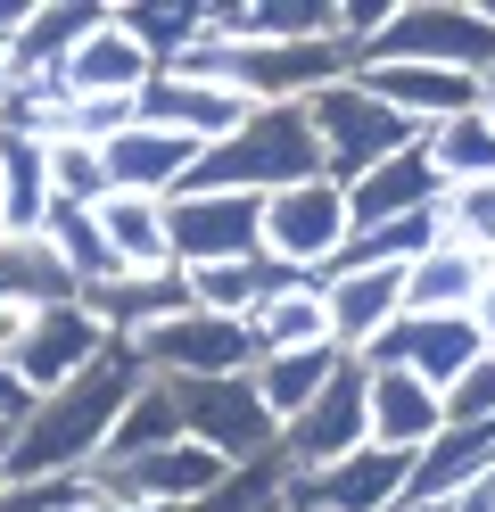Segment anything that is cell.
Masks as SVG:
<instances>
[{
	"label": "cell",
	"mask_w": 495,
	"mask_h": 512,
	"mask_svg": "<svg viewBox=\"0 0 495 512\" xmlns=\"http://www.w3.org/2000/svg\"><path fill=\"white\" fill-rule=\"evenodd\" d=\"M339 364H347L339 347H273V356H264V364L248 372V389H256V405H264V413H273V422L289 430L297 413H306V405L330 389V372H339Z\"/></svg>",
	"instance_id": "obj_24"
},
{
	"label": "cell",
	"mask_w": 495,
	"mask_h": 512,
	"mask_svg": "<svg viewBox=\"0 0 495 512\" xmlns=\"http://www.w3.org/2000/svg\"><path fill=\"white\" fill-rule=\"evenodd\" d=\"M149 83H157V58L132 42L116 17L99 25V34H91L75 58H66V67H58V91H66V100H141Z\"/></svg>",
	"instance_id": "obj_20"
},
{
	"label": "cell",
	"mask_w": 495,
	"mask_h": 512,
	"mask_svg": "<svg viewBox=\"0 0 495 512\" xmlns=\"http://www.w3.org/2000/svg\"><path fill=\"white\" fill-rule=\"evenodd\" d=\"M165 240H174L182 273L240 265V256L264 248V199H248V190H182V199H165Z\"/></svg>",
	"instance_id": "obj_9"
},
{
	"label": "cell",
	"mask_w": 495,
	"mask_h": 512,
	"mask_svg": "<svg viewBox=\"0 0 495 512\" xmlns=\"http://www.w3.org/2000/svg\"><path fill=\"white\" fill-rule=\"evenodd\" d=\"M355 75H363V91H372L388 116H405L413 133L479 108V83L471 75H446V67H355Z\"/></svg>",
	"instance_id": "obj_21"
},
{
	"label": "cell",
	"mask_w": 495,
	"mask_h": 512,
	"mask_svg": "<svg viewBox=\"0 0 495 512\" xmlns=\"http://www.w3.org/2000/svg\"><path fill=\"white\" fill-rule=\"evenodd\" d=\"M0 438H9V422H0Z\"/></svg>",
	"instance_id": "obj_41"
},
{
	"label": "cell",
	"mask_w": 495,
	"mask_h": 512,
	"mask_svg": "<svg viewBox=\"0 0 495 512\" xmlns=\"http://www.w3.org/2000/svg\"><path fill=\"white\" fill-rule=\"evenodd\" d=\"M355 446H372V405H363V364L347 356L339 372H330V389L281 430V463H289L297 479H314V471H330V463H347Z\"/></svg>",
	"instance_id": "obj_10"
},
{
	"label": "cell",
	"mask_w": 495,
	"mask_h": 512,
	"mask_svg": "<svg viewBox=\"0 0 495 512\" xmlns=\"http://www.w3.org/2000/svg\"><path fill=\"white\" fill-rule=\"evenodd\" d=\"M248 91H231L223 75H190V67H157V83L141 91V124H165L198 149H223L231 133L248 124Z\"/></svg>",
	"instance_id": "obj_12"
},
{
	"label": "cell",
	"mask_w": 495,
	"mask_h": 512,
	"mask_svg": "<svg viewBox=\"0 0 495 512\" xmlns=\"http://www.w3.org/2000/svg\"><path fill=\"white\" fill-rule=\"evenodd\" d=\"M42 240H50V256L66 265V281L91 298V290H108L116 281V256H108V232H99V215L91 207H50V223H42Z\"/></svg>",
	"instance_id": "obj_28"
},
{
	"label": "cell",
	"mask_w": 495,
	"mask_h": 512,
	"mask_svg": "<svg viewBox=\"0 0 495 512\" xmlns=\"http://www.w3.org/2000/svg\"><path fill=\"white\" fill-rule=\"evenodd\" d=\"M405 512H438V504H405Z\"/></svg>",
	"instance_id": "obj_40"
},
{
	"label": "cell",
	"mask_w": 495,
	"mask_h": 512,
	"mask_svg": "<svg viewBox=\"0 0 495 512\" xmlns=\"http://www.w3.org/2000/svg\"><path fill=\"white\" fill-rule=\"evenodd\" d=\"M363 405H372V446H388V455H421L446 430V397L396 364H363Z\"/></svg>",
	"instance_id": "obj_18"
},
{
	"label": "cell",
	"mask_w": 495,
	"mask_h": 512,
	"mask_svg": "<svg viewBox=\"0 0 495 512\" xmlns=\"http://www.w3.org/2000/svg\"><path fill=\"white\" fill-rule=\"evenodd\" d=\"M256 339H264V356H273V347H330V314H322V281H306V290H281L273 306L256 314Z\"/></svg>",
	"instance_id": "obj_31"
},
{
	"label": "cell",
	"mask_w": 495,
	"mask_h": 512,
	"mask_svg": "<svg viewBox=\"0 0 495 512\" xmlns=\"http://www.w3.org/2000/svg\"><path fill=\"white\" fill-rule=\"evenodd\" d=\"M108 17L157 58V67H174V58H190L207 42V0H108Z\"/></svg>",
	"instance_id": "obj_26"
},
{
	"label": "cell",
	"mask_w": 495,
	"mask_h": 512,
	"mask_svg": "<svg viewBox=\"0 0 495 512\" xmlns=\"http://www.w3.org/2000/svg\"><path fill=\"white\" fill-rule=\"evenodd\" d=\"M438 512H495V471H479L471 488H454V496H446Z\"/></svg>",
	"instance_id": "obj_37"
},
{
	"label": "cell",
	"mask_w": 495,
	"mask_h": 512,
	"mask_svg": "<svg viewBox=\"0 0 495 512\" xmlns=\"http://www.w3.org/2000/svg\"><path fill=\"white\" fill-rule=\"evenodd\" d=\"M108 199V157L91 141H50V207H99Z\"/></svg>",
	"instance_id": "obj_33"
},
{
	"label": "cell",
	"mask_w": 495,
	"mask_h": 512,
	"mask_svg": "<svg viewBox=\"0 0 495 512\" xmlns=\"http://www.w3.org/2000/svg\"><path fill=\"white\" fill-rule=\"evenodd\" d=\"M479 116H487V124H495V67H487V75H479Z\"/></svg>",
	"instance_id": "obj_39"
},
{
	"label": "cell",
	"mask_w": 495,
	"mask_h": 512,
	"mask_svg": "<svg viewBox=\"0 0 495 512\" xmlns=\"http://www.w3.org/2000/svg\"><path fill=\"white\" fill-rule=\"evenodd\" d=\"M50 223V149L42 141H0V232L42 240Z\"/></svg>",
	"instance_id": "obj_27"
},
{
	"label": "cell",
	"mask_w": 495,
	"mask_h": 512,
	"mask_svg": "<svg viewBox=\"0 0 495 512\" xmlns=\"http://www.w3.org/2000/svg\"><path fill=\"white\" fill-rule=\"evenodd\" d=\"M157 446H182V413H174V389H165V380H141V397L124 405V422L108 438V463L157 455Z\"/></svg>",
	"instance_id": "obj_30"
},
{
	"label": "cell",
	"mask_w": 495,
	"mask_h": 512,
	"mask_svg": "<svg viewBox=\"0 0 495 512\" xmlns=\"http://www.w3.org/2000/svg\"><path fill=\"white\" fill-rule=\"evenodd\" d=\"M446 430H495V356H479L446 389Z\"/></svg>",
	"instance_id": "obj_35"
},
{
	"label": "cell",
	"mask_w": 495,
	"mask_h": 512,
	"mask_svg": "<svg viewBox=\"0 0 495 512\" xmlns=\"http://www.w3.org/2000/svg\"><path fill=\"white\" fill-rule=\"evenodd\" d=\"M99 232H108V256L116 273H165L174 265V240H165V199H99Z\"/></svg>",
	"instance_id": "obj_25"
},
{
	"label": "cell",
	"mask_w": 495,
	"mask_h": 512,
	"mask_svg": "<svg viewBox=\"0 0 495 512\" xmlns=\"http://www.w3.org/2000/svg\"><path fill=\"white\" fill-rule=\"evenodd\" d=\"M91 314H99V331L108 339H141V331H157V323H174V314H190V281H182V265H165V273H116L108 290H91L83 298Z\"/></svg>",
	"instance_id": "obj_22"
},
{
	"label": "cell",
	"mask_w": 495,
	"mask_h": 512,
	"mask_svg": "<svg viewBox=\"0 0 495 512\" xmlns=\"http://www.w3.org/2000/svg\"><path fill=\"white\" fill-rule=\"evenodd\" d=\"M438 223H446V240H462V248L495 256V182H462V190H446Z\"/></svg>",
	"instance_id": "obj_34"
},
{
	"label": "cell",
	"mask_w": 495,
	"mask_h": 512,
	"mask_svg": "<svg viewBox=\"0 0 495 512\" xmlns=\"http://www.w3.org/2000/svg\"><path fill=\"white\" fill-rule=\"evenodd\" d=\"M165 389H174L182 438H190V446H207L215 463L248 471V463H264V455H281V422L256 405L248 372H240V380H165Z\"/></svg>",
	"instance_id": "obj_6"
},
{
	"label": "cell",
	"mask_w": 495,
	"mask_h": 512,
	"mask_svg": "<svg viewBox=\"0 0 495 512\" xmlns=\"http://www.w3.org/2000/svg\"><path fill=\"white\" fill-rule=\"evenodd\" d=\"M99 25H108V0H33V17L9 42V83H58V67L99 34Z\"/></svg>",
	"instance_id": "obj_16"
},
{
	"label": "cell",
	"mask_w": 495,
	"mask_h": 512,
	"mask_svg": "<svg viewBox=\"0 0 495 512\" xmlns=\"http://www.w3.org/2000/svg\"><path fill=\"white\" fill-rule=\"evenodd\" d=\"M99 157H108V199H116V190H124V199H182V190L198 182V157H207V149L182 141V133H165V124L132 116Z\"/></svg>",
	"instance_id": "obj_14"
},
{
	"label": "cell",
	"mask_w": 495,
	"mask_h": 512,
	"mask_svg": "<svg viewBox=\"0 0 495 512\" xmlns=\"http://www.w3.org/2000/svg\"><path fill=\"white\" fill-rule=\"evenodd\" d=\"M405 479H413V455L355 446L347 463H330V471H314V479L289 471V504H297V512H405Z\"/></svg>",
	"instance_id": "obj_13"
},
{
	"label": "cell",
	"mask_w": 495,
	"mask_h": 512,
	"mask_svg": "<svg viewBox=\"0 0 495 512\" xmlns=\"http://www.w3.org/2000/svg\"><path fill=\"white\" fill-rule=\"evenodd\" d=\"M289 512H297V504H289Z\"/></svg>",
	"instance_id": "obj_42"
},
{
	"label": "cell",
	"mask_w": 495,
	"mask_h": 512,
	"mask_svg": "<svg viewBox=\"0 0 495 512\" xmlns=\"http://www.w3.org/2000/svg\"><path fill=\"white\" fill-rule=\"evenodd\" d=\"M487 281H495V256L462 248V240H438L429 256L405 265V314H471Z\"/></svg>",
	"instance_id": "obj_23"
},
{
	"label": "cell",
	"mask_w": 495,
	"mask_h": 512,
	"mask_svg": "<svg viewBox=\"0 0 495 512\" xmlns=\"http://www.w3.org/2000/svg\"><path fill=\"white\" fill-rule=\"evenodd\" d=\"M314 174H322L314 116H306V100H281V108H248L240 133L198 157V182L190 190H248V199H273V190L314 182Z\"/></svg>",
	"instance_id": "obj_2"
},
{
	"label": "cell",
	"mask_w": 495,
	"mask_h": 512,
	"mask_svg": "<svg viewBox=\"0 0 495 512\" xmlns=\"http://www.w3.org/2000/svg\"><path fill=\"white\" fill-rule=\"evenodd\" d=\"M322 314H330V347L363 356L396 314H405V273L396 265H330L322 273Z\"/></svg>",
	"instance_id": "obj_15"
},
{
	"label": "cell",
	"mask_w": 495,
	"mask_h": 512,
	"mask_svg": "<svg viewBox=\"0 0 495 512\" xmlns=\"http://www.w3.org/2000/svg\"><path fill=\"white\" fill-rule=\"evenodd\" d=\"M66 298H83V290L66 281V265L50 256V240H9V232H0V356L17 347V331L42 306H66Z\"/></svg>",
	"instance_id": "obj_19"
},
{
	"label": "cell",
	"mask_w": 495,
	"mask_h": 512,
	"mask_svg": "<svg viewBox=\"0 0 495 512\" xmlns=\"http://www.w3.org/2000/svg\"><path fill=\"white\" fill-rule=\"evenodd\" d=\"M75 479H0V512H58Z\"/></svg>",
	"instance_id": "obj_36"
},
{
	"label": "cell",
	"mask_w": 495,
	"mask_h": 512,
	"mask_svg": "<svg viewBox=\"0 0 495 512\" xmlns=\"http://www.w3.org/2000/svg\"><path fill=\"white\" fill-rule=\"evenodd\" d=\"M347 240H355V215H347V190L330 174L289 182V190L264 199V256H281L289 273H314L322 281L347 256Z\"/></svg>",
	"instance_id": "obj_7"
},
{
	"label": "cell",
	"mask_w": 495,
	"mask_h": 512,
	"mask_svg": "<svg viewBox=\"0 0 495 512\" xmlns=\"http://www.w3.org/2000/svg\"><path fill=\"white\" fill-rule=\"evenodd\" d=\"M471 323H479V347H487V356H495V281H487V290H479V306H471Z\"/></svg>",
	"instance_id": "obj_38"
},
{
	"label": "cell",
	"mask_w": 495,
	"mask_h": 512,
	"mask_svg": "<svg viewBox=\"0 0 495 512\" xmlns=\"http://www.w3.org/2000/svg\"><path fill=\"white\" fill-rule=\"evenodd\" d=\"M108 347H116V339L99 331V314H91L83 298H66V306H42V314L17 331V347L0 356V372H9L25 397H50V389H66V380H83Z\"/></svg>",
	"instance_id": "obj_8"
},
{
	"label": "cell",
	"mask_w": 495,
	"mask_h": 512,
	"mask_svg": "<svg viewBox=\"0 0 495 512\" xmlns=\"http://www.w3.org/2000/svg\"><path fill=\"white\" fill-rule=\"evenodd\" d=\"M479 356H487V347H479V323H471V314H396V323L363 347L355 364H396V372H413V380H429V389L446 397Z\"/></svg>",
	"instance_id": "obj_11"
},
{
	"label": "cell",
	"mask_w": 495,
	"mask_h": 512,
	"mask_svg": "<svg viewBox=\"0 0 495 512\" xmlns=\"http://www.w3.org/2000/svg\"><path fill=\"white\" fill-rule=\"evenodd\" d=\"M190 512H289V463L264 455L248 471H223V488H207Z\"/></svg>",
	"instance_id": "obj_32"
},
{
	"label": "cell",
	"mask_w": 495,
	"mask_h": 512,
	"mask_svg": "<svg viewBox=\"0 0 495 512\" xmlns=\"http://www.w3.org/2000/svg\"><path fill=\"white\" fill-rule=\"evenodd\" d=\"M355 67H446L479 83L495 67V17H479V0H396V17Z\"/></svg>",
	"instance_id": "obj_3"
},
{
	"label": "cell",
	"mask_w": 495,
	"mask_h": 512,
	"mask_svg": "<svg viewBox=\"0 0 495 512\" xmlns=\"http://www.w3.org/2000/svg\"><path fill=\"white\" fill-rule=\"evenodd\" d=\"M141 380H149L141 356L116 339L83 380L33 397L25 422L0 438V479H91L99 463H108V438L124 422V405L141 397Z\"/></svg>",
	"instance_id": "obj_1"
},
{
	"label": "cell",
	"mask_w": 495,
	"mask_h": 512,
	"mask_svg": "<svg viewBox=\"0 0 495 512\" xmlns=\"http://www.w3.org/2000/svg\"><path fill=\"white\" fill-rule=\"evenodd\" d=\"M429 207H446V182L438 166H429V149H396L380 157L363 182H347V215H355V232H380V223H405V215H429Z\"/></svg>",
	"instance_id": "obj_17"
},
{
	"label": "cell",
	"mask_w": 495,
	"mask_h": 512,
	"mask_svg": "<svg viewBox=\"0 0 495 512\" xmlns=\"http://www.w3.org/2000/svg\"><path fill=\"white\" fill-rule=\"evenodd\" d=\"M132 356H141L149 380H240V372L264 364V339H256V323H231V314L190 306V314H174V323L141 331Z\"/></svg>",
	"instance_id": "obj_5"
},
{
	"label": "cell",
	"mask_w": 495,
	"mask_h": 512,
	"mask_svg": "<svg viewBox=\"0 0 495 512\" xmlns=\"http://www.w3.org/2000/svg\"><path fill=\"white\" fill-rule=\"evenodd\" d=\"M421 149H429V166H438V182H446V190H462V182H495V124H487L479 108H471V116L429 124Z\"/></svg>",
	"instance_id": "obj_29"
},
{
	"label": "cell",
	"mask_w": 495,
	"mask_h": 512,
	"mask_svg": "<svg viewBox=\"0 0 495 512\" xmlns=\"http://www.w3.org/2000/svg\"><path fill=\"white\" fill-rule=\"evenodd\" d=\"M306 116H314V141H322V174L330 182H363L380 166V157H396V149H413L421 133L405 116H388L372 91H363V75H339V83H322L314 100H306Z\"/></svg>",
	"instance_id": "obj_4"
}]
</instances>
